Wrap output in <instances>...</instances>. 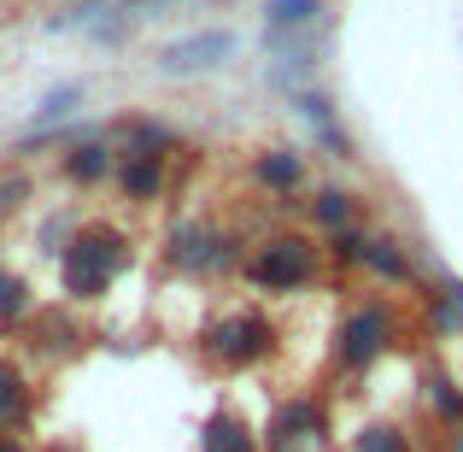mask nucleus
<instances>
[{"instance_id": "nucleus-1", "label": "nucleus", "mask_w": 463, "mask_h": 452, "mask_svg": "<svg viewBox=\"0 0 463 452\" xmlns=\"http://www.w3.org/2000/svg\"><path fill=\"white\" fill-rule=\"evenodd\" d=\"M129 264V241L118 229L94 224V229H77V236L59 247V283H65L71 300H106V288L118 283V271Z\"/></svg>"}, {"instance_id": "nucleus-2", "label": "nucleus", "mask_w": 463, "mask_h": 452, "mask_svg": "<svg viewBox=\"0 0 463 452\" xmlns=\"http://www.w3.org/2000/svg\"><path fill=\"white\" fill-rule=\"evenodd\" d=\"M317 271H323V247L306 236H270L247 259V283L264 288V294H299V288L317 283Z\"/></svg>"}, {"instance_id": "nucleus-3", "label": "nucleus", "mask_w": 463, "mask_h": 452, "mask_svg": "<svg viewBox=\"0 0 463 452\" xmlns=\"http://www.w3.org/2000/svg\"><path fill=\"white\" fill-rule=\"evenodd\" d=\"M270 347H276V329H270V317H259V312H229L205 329V352H212L217 364H229V370L259 364Z\"/></svg>"}, {"instance_id": "nucleus-4", "label": "nucleus", "mask_w": 463, "mask_h": 452, "mask_svg": "<svg viewBox=\"0 0 463 452\" xmlns=\"http://www.w3.org/2000/svg\"><path fill=\"white\" fill-rule=\"evenodd\" d=\"M393 312H387L382 300H364L358 312L346 317V329H340V364L346 370H370L382 352H393Z\"/></svg>"}, {"instance_id": "nucleus-5", "label": "nucleus", "mask_w": 463, "mask_h": 452, "mask_svg": "<svg viewBox=\"0 0 463 452\" xmlns=\"http://www.w3.org/2000/svg\"><path fill=\"white\" fill-rule=\"evenodd\" d=\"M165 253H170V264L188 271V276H217V271L235 264V236H223V229H212V224H176Z\"/></svg>"}, {"instance_id": "nucleus-6", "label": "nucleus", "mask_w": 463, "mask_h": 452, "mask_svg": "<svg viewBox=\"0 0 463 452\" xmlns=\"http://www.w3.org/2000/svg\"><path fill=\"white\" fill-rule=\"evenodd\" d=\"M229 53H235V35L205 30V35H188V42H170L165 53H158V71H165V77H200V71L229 65Z\"/></svg>"}, {"instance_id": "nucleus-7", "label": "nucleus", "mask_w": 463, "mask_h": 452, "mask_svg": "<svg viewBox=\"0 0 463 452\" xmlns=\"http://www.w3.org/2000/svg\"><path fill=\"white\" fill-rule=\"evenodd\" d=\"M323 406L317 399H288V406L270 411V423H264V447L270 452H294V447H317L323 441Z\"/></svg>"}, {"instance_id": "nucleus-8", "label": "nucleus", "mask_w": 463, "mask_h": 452, "mask_svg": "<svg viewBox=\"0 0 463 452\" xmlns=\"http://www.w3.org/2000/svg\"><path fill=\"white\" fill-rule=\"evenodd\" d=\"M317 18H323V0H270V6H264V42L282 47V42H294V35L317 30Z\"/></svg>"}, {"instance_id": "nucleus-9", "label": "nucleus", "mask_w": 463, "mask_h": 452, "mask_svg": "<svg viewBox=\"0 0 463 452\" xmlns=\"http://www.w3.org/2000/svg\"><path fill=\"white\" fill-rule=\"evenodd\" d=\"M118 188H124L136 206L158 200V194H165V159H153V153H124V165H118Z\"/></svg>"}, {"instance_id": "nucleus-10", "label": "nucleus", "mask_w": 463, "mask_h": 452, "mask_svg": "<svg viewBox=\"0 0 463 452\" xmlns=\"http://www.w3.org/2000/svg\"><path fill=\"white\" fill-rule=\"evenodd\" d=\"M30 406H35L30 376L12 359H0V429H24V423H30Z\"/></svg>"}, {"instance_id": "nucleus-11", "label": "nucleus", "mask_w": 463, "mask_h": 452, "mask_svg": "<svg viewBox=\"0 0 463 452\" xmlns=\"http://www.w3.org/2000/svg\"><path fill=\"white\" fill-rule=\"evenodd\" d=\"M252 177H259L270 194H294L299 182H306V159H299L294 148H270V153H259Z\"/></svg>"}, {"instance_id": "nucleus-12", "label": "nucleus", "mask_w": 463, "mask_h": 452, "mask_svg": "<svg viewBox=\"0 0 463 452\" xmlns=\"http://www.w3.org/2000/svg\"><path fill=\"white\" fill-rule=\"evenodd\" d=\"M364 264H370L375 276H387V283H399V288H417V264H411V253L399 247V241H387V236H370Z\"/></svg>"}, {"instance_id": "nucleus-13", "label": "nucleus", "mask_w": 463, "mask_h": 452, "mask_svg": "<svg viewBox=\"0 0 463 452\" xmlns=\"http://www.w3.org/2000/svg\"><path fill=\"white\" fill-rule=\"evenodd\" d=\"M112 170H118V159H112V148H106V141H77V148L65 153V177H71V182H82V188L106 182Z\"/></svg>"}, {"instance_id": "nucleus-14", "label": "nucleus", "mask_w": 463, "mask_h": 452, "mask_svg": "<svg viewBox=\"0 0 463 452\" xmlns=\"http://www.w3.org/2000/svg\"><path fill=\"white\" fill-rule=\"evenodd\" d=\"M200 452H259V441H252V429L235 418V411H217V418L205 423V435H200Z\"/></svg>"}, {"instance_id": "nucleus-15", "label": "nucleus", "mask_w": 463, "mask_h": 452, "mask_svg": "<svg viewBox=\"0 0 463 452\" xmlns=\"http://www.w3.org/2000/svg\"><path fill=\"white\" fill-rule=\"evenodd\" d=\"M299 118H306L317 136H323L328 153L346 159V136H340V124H335V106H328V94H299Z\"/></svg>"}, {"instance_id": "nucleus-16", "label": "nucleus", "mask_w": 463, "mask_h": 452, "mask_svg": "<svg viewBox=\"0 0 463 452\" xmlns=\"http://www.w3.org/2000/svg\"><path fill=\"white\" fill-rule=\"evenodd\" d=\"M352 217H358V206H352L346 188H317V200H311V224L317 229H328V236H335V229H346Z\"/></svg>"}, {"instance_id": "nucleus-17", "label": "nucleus", "mask_w": 463, "mask_h": 452, "mask_svg": "<svg viewBox=\"0 0 463 452\" xmlns=\"http://www.w3.org/2000/svg\"><path fill=\"white\" fill-rule=\"evenodd\" d=\"M124 141H129L124 153H153V159H165L170 148H176V130L153 124V118H129V124H124Z\"/></svg>"}, {"instance_id": "nucleus-18", "label": "nucleus", "mask_w": 463, "mask_h": 452, "mask_svg": "<svg viewBox=\"0 0 463 452\" xmlns=\"http://www.w3.org/2000/svg\"><path fill=\"white\" fill-rule=\"evenodd\" d=\"M352 452H417V447H411V435L393 429V423H364V429L352 435Z\"/></svg>"}, {"instance_id": "nucleus-19", "label": "nucleus", "mask_w": 463, "mask_h": 452, "mask_svg": "<svg viewBox=\"0 0 463 452\" xmlns=\"http://www.w3.org/2000/svg\"><path fill=\"white\" fill-rule=\"evenodd\" d=\"M35 335H42V341H35L42 352H71L82 341L77 323H71V317H59V312H42V317H35Z\"/></svg>"}, {"instance_id": "nucleus-20", "label": "nucleus", "mask_w": 463, "mask_h": 452, "mask_svg": "<svg viewBox=\"0 0 463 452\" xmlns=\"http://www.w3.org/2000/svg\"><path fill=\"white\" fill-rule=\"evenodd\" d=\"M18 317H30V283L0 271V323H18Z\"/></svg>"}, {"instance_id": "nucleus-21", "label": "nucleus", "mask_w": 463, "mask_h": 452, "mask_svg": "<svg viewBox=\"0 0 463 452\" xmlns=\"http://www.w3.org/2000/svg\"><path fill=\"white\" fill-rule=\"evenodd\" d=\"M77 101H82V89H77V82H65V89H53V94H47L42 106H35V130H53L59 118H71V112H77Z\"/></svg>"}, {"instance_id": "nucleus-22", "label": "nucleus", "mask_w": 463, "mask_h": 452, "mask_svg": "<svg viewBox=\"0 0 463 452\" xmlns=\"http://www.w3.org/2000/svg\"><path fill=\"white\" fill-rule=\"evenodd\" d=\"M429 399H434V411H440V418L452 423V429L463 423V388H458V382H446V376H434V382H429Z\"/></svg>"}, {"instance_id": "nucleus-23", "label": "nucleus", "mask_w": 463, "mask_h": 452, "mask_svg": "<svg viewBox=\"0 0 463 452\" xmlns=\"http://www.w3.org/2000/svg\"><path fill=\"white\" fill-rule=\"evenodd\" d=\"M364 247H370V236H364V229H335V259L340 264H364Z\"/></svg>"}, {"instance_id": "nucleus-24", "label": "nucleus", "mask_w": 463, "mask_h": 452, "mask_svg": "<svg viewBox=\"0 0 463 452\" xmlns=\"http://www.w3.org/2000/svg\"><path fill=\"white\" fill-rule=\"evenodd\" d=\"M24 200H30V177H0V217L18 212Z\"/></svg>"}, {"instance_id": "nucleus-25", "label": "nucleus", "mask_w": 463, "mask_h": 452, "mask_svg": "<svg viewBox=\"0 0 463 452\" xmlns=\"http://www.w3.org/2000/svg\"><path fill=\"white\" fill-rule=\"evenodd\" d=\"M0 452H24L18 441H12V435H0Z\"/></svg>"}]
</instances>
